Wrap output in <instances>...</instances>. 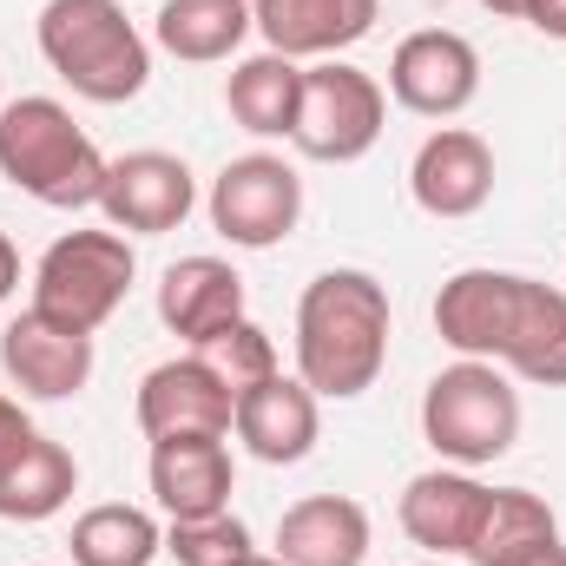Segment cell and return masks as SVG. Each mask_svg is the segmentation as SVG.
Here are the masks:
<instances>
[{
  "label": "cell",
  "mask_w": 566,
  "mask_h": 566,
  "mask_svg": "<svg viewBox=\"0 0 566 566\" xmlns=\"http://www.w3.org/2000/svg\"><path fill=\"white\" fill-rule=\"evenodd\" d=\"M238 316H244V277L224 258H178L158 277V323L171 336H185L191 349H205Z\"/></svg>",
  "instance_id": "cell-18"
},
{
  "label": "cell",
  "mask_w": 566,
  "mask_h": 566,
  "mask_svg": "<svg viewBox=\"0 0 566 566\" xmlns=\"http://www.w3.org/2000/svg\"><path fill=\"white\" fill-rule=\"evenodd\" d=\"M80 494V461L40 428L0 454V521H53Z\"/></svg>",
  "instance_id": "cell-21"
},
{
  "label": "cell",
  "mask_w": 566,
  "mask_h": 566,
  "mask_svg": "<svg viewBox=\"0 0 566 566\" xmlns=\"http://www.w3.org/2000/svg\"><path fill=\"white\" fill-rule=\"evenodd\" d=\"M382 0H251V20L264 46L283 60H336L356 40H369Z\"/></svg>",
  "instance_id": "cell-14"
},
{
  "label": "cell",
  "mask_w": 566,
  "mask_h": 566,
  "mask_svg": "<svg viewBox=\"0 0 566 566\" xmlns=\"http://www.w3.org/2000/svg\"><path fill=\"white\" fill-rule=\"evenodd\" d=\"M283 566H363L369 560V507L349 494H310L277 521Z\"/></svg>",
  "instance_id": "cell-19"
},
{
  "label": "cell",
  "mask_w": 566,
  "mask_h": 566,
  "mask_svg": "<svg viewBox=\"0 0 566 566\" xmlns=\"http://www.w3.org/2000/svg\"><path fill=\"white\" fill-rule=\"evenodd\" d=\"M422 566H448V560H422Z\"/></svg>",
  "instance_id": "cell-34"
},
{
  "label": "cell",
  "mask_w": 566,
  "mask_h": 566,
  "mask_svg": "<svg viewBox=\"0 0 566 566\" xmlns=\"http://www.w3.org/2000/svg\"><path fill=\"white\" fill-rule=\"evenodd\" d=\"M231 566H283L277 554H244V560H231Z\"/></svg>",
  "instance_id": "cell-33"
},
{
  "label": "cell",
  "mask_w": 566,
  "mask_h": 566,
  "mask_svg": "<svg viewBox=\"0 0 566 566\" xmlns=\"http://www.w3.org/2000/svg\"><path fill=\"white\" fill-rule=\"evenodd\" d=\"M389 93L416 119H454L481 93V53L454 27H422L389 53Z\"/></svg>",
  "instance_id": "cell-8"
},
{
  "label": "cell",
  "mask_w": 566,
  "mask_h": 566,
  "mask_svg": "<svg viewBox=\"0 0 566 566\" xmlns=\"http://www.w3.org/2000/svg\"><path fill=\"white\" fill-rule=\"evenodd\" d=\"M33 33L40 60L93 106H126L151 80V46L126 20V0H46Z\"/></svg>",
  "instance_id": "cell-3"
},
{
  "label": "cell",
  "mask_w": 566,
  "mask_h": 566,
  "mask_svg": "<svg viewBox=\"0 0 566 566\" xmlns=\"http://www.w3.org/2000/svg\"><path fill=\"white\" fill-rule=\"evenodd\" d=\"M205 211H211V231L224 244L271 251V244H283L296 231V218H303V178H296V165L277 158V151H244V158H231L211 178Z\"/></svg>",
  "instance_id": "cell-7"
},
{
  "label": "cell",
  "mask_w": 566,
  "mask_h": 566,
  "mask_svg": "<svg viewBox=\"0 0 566 566\" xmlns=\"http://www.w3.org/2000/svg\"><path fill=\"white\" fill-rule=\"evenodd\" d=\"M422 434L448 468H488L521 441V389L501 363H448L422 389Z\"/></svg>",
  "instance_id": "cell-4"
},
{
  "label": "cell",
  "mask_w": 566,
  "mask_h": 566,
  "mask_svg": "<svg viewBox=\"0 0 566 566\" xmlns=\"http://www.w3.org/2000/svg\"><path fill=\"white\" fill-rule=\"evenodd\" d=\"M389 363V283L369 271H323L296 303V376L316 402H356Z\"/></svg>",
  "instance_id": "cell-1"
},
{
  "label": "cell",
  "mask_w": 566,
  "mask_h": 566,
  "mask_svg": "<svg viewBox=\"0 0 566 566\" xmlns=\"http://www.w3.org/2000/svg\"><path fill=\"white\" fill-rule=\"evenodd\" d=\"M409 191L428 218H474L494 198V151L468 126H441L428 133L416 165H409Z\"/></svg>",
  "instance_id": "cell-15"
},
{
  "label": "cell",
  "mask_w": 566,
  "mask_h": 566,
  "mask_svg": "<svg viewBox=\"0 0 566 566\" xmlns=\"http://www.w3.org/2000/svg\"><path fill=\"white\" fill-rule=\"evenodd\" d=\"M251 33H258L251 0H158V20H151V40L185 66L231 60Z\"/></svg>",
  "instance_id": "cell-22"
},
{
  "label": "cell",
  "mask_w": 566,
  "mask_h": 566,
  "mask_svg": "<svg viewBox=\"0 0 566 566\" xmlns=\"http://www.w3.org/2000/svg\"><path fill=\"white\" fill-rule=\"evenodd\" d=\"M481 7H488V13H501V20H527V7H534V0H481Z\"/></svg>",
  "instance_id": "cell-32"
},
{
  "label": "cell",
  "mask_w": 566,
  "mask_h": 566,
  "mask_svg": "<svg viewBox=\"0 0 566 566\" xmlns=\"http://www.w3.org/2000/svg\"><path fill=\"white\" fill-rule=\"evenodd\" d=\"M133 416H139L145 441H165V434H231L238 389L191 349V356H171V363L145 369Z\"/></svg>",
  "instance_id": "cell-10"
},
{
  "label": "cell",
  "mask_w": 566,
  "mask_h": 566,
  "mask_svg": "<svg viewBox=\"0 0 566 566\" xmlns=\"http://www.w3.org/2000/svg\"><path fill=\"white\" fill-rule=\"evenodd\" d=\"M106 151L73 126V113L46 93L0 106V178L46 211H86L106 191Z\"/></svg>",
  "instance_id": "cell-2"
},
{
  "label": "cell",
  "mask_w": 566,
  "mask_h": 566,
  "mask_svg": "<svg viewBox=\"0 0 566 566\" xmlns=\"http://www.w3.org/2000/svg\"><path fill=\"white\" fill-rule=\"evenodd\" d=\"M527 27H541L547 40H566V0H534L527 7Z\"/></svg>",
  "instance_id": "cell-29"
},
{
  "label": "cell",
  "mask_w": 566,
  "mask_h": 566,
  "mask_svg": "<svg viewBox=\"0 0 566 566\" xmlns=\"http://www.w3.org/2000/svg\"><path fill=\"white\" fill-rule=\"evenodd\" d=\"M73 566H151L165 534L145 507H126V501H106V507H86L73 521Z\"/></svg>",
  "instance_id": "cell-24"
},
{
  "label": "cell",
  "mask_w": 566,
  "mask_h": 566,
  "mask_svg": "<svg viewBox=\"0 0 566 566\" xmlns=\"http://www.w3.org/2000/svg\"><path fill=\"white\" fill-rule=\"evenodd\" d=\"M20 434H33V422H27V409H20V402H7V396H0V454H7V448H13V441H20Z\"/></svg>",
  "instance_id": "cell-30"
},
{
  "label": "cell",
  "mask_w": 566,
  "mask_h": 566,
  "mask_svg": "<svg viewBox=\"0 0 566 566\" xmlns=\"http://www.w3.org/2000/svg\"><path fill=\"white\" fill-rule=\"evenodd\" d=\"M224 106L244 133L258 139H290L296 133V106H303V66L283 60V53H251L238 60V73L224 80Z\"/></svg>",
  "instance_id": "cell-23"
},
{
  "label": "cell",
  "mask_w": 566,
  "mask_h": 566,
  "mask_svg": "<svg viewBox=\"0 0 566 566\" xmlns=\"http://www.w3.org/2000/svg\"><path fill=\"white\" fill-rule=\"evenodd\" d=\"M501 369H514L521 382L566 389V290L514 271V303H507V329H501Z\"/></svg>",
  "instance_id": "cell-17"
},
{
  "label": "cell",
  "mask_w": 566,
  "mask_h": 566,
  "mask_svg": "<svg viewBox=\"0 0 566 566\" xmlns=\"http://www.w3.org/2000/svg\"><path fill=\"white\" fill-rule=\"evenodd\" d=\"M488 481H474V468H428L416 474L409 488H402V507H396V521H402V534L428 547L434 560H468L474 554V534H481V521H488Z\"/></svg>",
  "instance_id": "cell-12"
},
{
  "label": "cell",
  "mask_w": 566,
  "mask_h": 566,
  "mask_svg": "<svg viewBox=\"0 0 566 566\" xmlns=\"http://www.w3.org/2000/svg\"><path fill=\"white\" fill-rule=\"evenodd\" d=\"M0 106H7V99H0Z\"/></svg>",
  "instance_id": "cell-35"
},
{
  "label": "cell",
  "mask_w": 566,
  "mask_h": 566,
  "mask_svg": "<svg viewBox=\"0 0 566 566\" xmlns=\"http://www.w3.org/2000/svg\"><path fill=\"white\" fill-rule=\"evenodd\" d=\"M488 566H566V541L554 534V541H527V547H514V554H501V560Z\"/></svg>",
  "instance_id": "cell-28"
},
{
  "label": "cell",
  "mask_w": 566,
  "mask_h": 566,
  "mask_svg": "<svg viewBox=\"0 0 566 566\" xmlns=\"http://www.w3.org/2000/svg\"><path fill=\"white\" fill-rule=\"evenodd\" d=\"M507 303H514V271H454L434 290V329L454 356L494 363L501 329H507Z\"/></svg>",
  "instance_id": "cell-20"
},
{
  "label": "cell",
  "mask_w": 566,
  "mask_h": 566,
  "mask_svg": "<svg viewBox=\"0 0 566 566\" xmlns=\"http://www.w3.org/2000/svg\"><path fill=\"white\" fill-rule=\"evenodd\" d=\"M13 290H20V251H13V238L0 231V303H7Z\"/></svg>",
  "instance_id": "cell-31"
},
{
  "label": "cell",
  "mask_w": 566,
  "mask_h": 566,
  "mask_svg": "<svg viewBox=\"0 0 566 566\" xmlns=\"http://www.w3.org/2000/svg\"><path fill=\"white\" fill-rule=\"evenodd\" d=\"M0 369L20 396L33 402H66L93 382V336L86 329H66L40 310H20L7 329H0Z\"/></svg>",
  "instance_id": "cell-11"
},
{
  "label": "cell",
  "mask_w": 566,
  "mask_h": 566,
  "mask_svg": "<svg viewBox=\"0 0 566 566\" xmlns=\"http://www.w3.org/2000/svg\"><path fill=\"white\" fill-rule=\"evenodd\" d=\"M191 205H198V178L171 151H126V158L106 165L99 211L126 238H165V231H178L191 218Z\"/></svg>",
  "instance_id": "cell-9"
},
{
  "label": "cell",
  "mask_w": 566,
  "mask_h": 566,
  "mask_svg": "<svg viewBox=\"0 0 566 566\" xmlns=\"http://www.w3.org/2000/svg\"><path fill=\"white\" fill-rule=\"evenodd\" d=\"M133 277H139V258H133V238L126 231H113V224L106 231H66L33 264V303L27 310H40V316H53L66 329H86L93 336L126 303Z\"/></svg>",
  "instance_id": "cell-5"
},
{
  "label": "cell",
  "mask_w": 566,
  "mask_h": 566,
  "mask_svg": "<svg viewBox=\"0 0 566 566\" xmlns=\"http://www.w3.org/2000/svg\"><path fill=\"white\" fill-rule=\"evenodd\" d=\"M165 554L178 566H231L244 554H258V547H251V527L224 507V514H205V521H171L165 527Z\"/></svg>",
  "instance_id": "cell-26"
},
{
  "label": "cell",
  "mask_w": 566,
  "mask_h": 566,
  "mask_svg": "<svg viewBox=\"0 0 566 566\" xmlns=\"http://www.w3.org/2000/svg\"><path fill=\"white\" fill-rule=\"evenodd\" d=\"M382 119H389V93L363 66L316 60V66H303V106H296L290 145L316 165H356L376 151Z\"/></svg>",
  "instance_id": "cell-6"
},
{
  "label": "cell",
  "mask_w": 566,
  "mask_h": 566,
  "mask_svg": "<svg viewBox=\"0 0 566 566\" xmlns=\"http://www.w3.org/2000/svg\"><path fill=\"white\" fill-rule=\"evenodd\" d=\"M554 534H560V514L534 488H494L488 494V521H481L468 560L488 566V560H501V554H514V547H527V541H554Z\"/></svg>",
  "instance_id": "cell-25"
},
{
  "label": "cell",
  "mask_w": 566,
  "mask_h": 566,
  "mask_svg": "<svg viewBox=\"0 0 566 566\" xmlns=\"http://www.w3.org/2000/svg\"><path fill=\"white\" fill-rule=\"evenodd\" d=\"M238 441L264 461V468H296L310 448H316V434H323V409H316V389L303 382V376H264V382H251V389H238Z\"/></svg>",
  "instance_id": "cell-13"
},
{
  "label": "cell",
  "mask_w": 566,
  "mask_h": 566,
  "mask_svg": "<svg viewBox=\"0 0 566 566\" xmlns=\"http://www.w3.org/2000/svg\"><path fill=\"white\" fill-rule=\"evenodd\" d=\"M231 448L224 434H165L151 441V501L165 521H205L231 507Z\"/></svg>",
  "instance_id": "cell-16"
},
{
  "label": "cell",
  "mask_w": 566,
  "mask_h": 566,
  "mask_svg": "<svg viewBox=\"0 0 566 566\" xmlns=\"http://www.w3.org/2000/svg\"><path fill=\"white\" fill-rule=\"evenodd\" d=\"M231 389H251V382H264V376H277V343H271V329H258L251 316H238L231 329H218L205 349H198Z\"/></svg>",
  "instance_id": "cell-27"
}]
</instances>
